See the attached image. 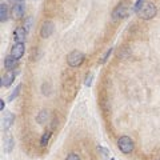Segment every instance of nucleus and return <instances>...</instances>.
<instances>
[{"label": "nucleus", "mask_w": 160, "mask_h": 160, "mask_svg": "<svg viewBox=\"0 0 160 160\" xmlns=\"http://www.w3.org/2000/svg\"><path fill=\"white\" fill-rule=\"evenodd\" d=\"M20 90H21V84H17V86H16V88H15V90L12 91V93L10 95V97H8V100H10V101L15 100L16 97L19 96V93H20Z\"/></svg>", "instance_id": "obj_15"}, {"label": "nucleus", "mask_w": 160, "mask_h": 160, "mask_svg": "<svg viewBox=\"0 0 160 160\" xmlns=\"http://www.w3.org/2000/svg\"><path fill=\"white\" fill-rule=\"evenodd\" d=\"M11 12H12V16L15 17V19H21V17L24 16V12H25L24 3H16V4H13Z\"/></svg>", "instance_id": "obj_6"}, {"label": "nucleus", "mask_w": 160, "mask_h": 160, "mask_svg": "<svg viewBox=\"0 0 160 160\" xmlns=\"http://www.w3.org/2000/svg\"><path fill=\"white\" fill-rule=\"evenodd\" d=\"M112 51H113V47H111L109 50L104 53V56L100 59V64H105V63H107V60H108V57H109L111 53H112Z\"/></svg>", "instance_id": "obj_17"}, {"label": "nucleus", "mask_w": 160, "mask_h": 160, "mask_svg": "<svg viewBox=\"0 0 160 160\" xmlns=\"http://www.w3.org/2000/svg\"><path fill=\"white\" fill-rule=\"evenodd\" d=\"M65 160H82V159H80V156L78 153H69L68 156L65 158Z\"/></svg>", "instance_id": "obj_21"}, {"label": "nucleus", "mask_w": 160, "mask_h": 160, "mask_svg": "<svg viewBox=\"0 0 160 160\" xmlns=\"http://www.w3.org/2000/svg\"><path fill=\"white\" fill-rule=\"evenodd\" d=\"M118 147L123 153H131L133 151V141L130 136H120L118 139Z\"/></svg>", "instance_id": "obj_4"}, {"label": "nucleus", "mask_w": 160, "mask_h": 160, "mask_svg": "<svg viewBox=\"0 0 160 160\" xmlns=\"http://www.w3.org/2000/svg\"><path fill=\"white\" fill-rule=\"evenodd\" d=\"M84 60H86V55L80 51H72L67 56V63H68L69 67H72V68L80 67L84 63Z\"/></svg>", "instance_id": "obj_3"}, {"label": "nucleus", "mask_w": 160, "mask_h": 160, "mask_svg": "<svg viewBox=\"0 0 160 160\" xmlns=\"http://www.w3.org/2000/svg\"><path fill=\"white\" fill-rule=\"evenodd\" d=\"M97 151H100V152H103L104 153V156H108V149L104 148V147H97Z\"/></svg>", "instance_id": "obj_22"}, {"label": "nucleus", "mask_w": 160, "mask_h": 160, "mask_svg": "<svg viewBox=\"0 0 160 160\" xmlns=\"http://www.w3.org/2000/svg\"><path fill=\"white\" fill-rule=\"evenodd\" d=\"M16 64H17V59H15L12 55H8L4 57V67H6V69L12 71L16 67Z\"/></svg>", "instance_id": "obj_10"}, {"label": "nucleus", "mask_w": 160, "mask_h": 160, "mask_svg": "<svg viewBox=\"0 0 160 160\" xmlns=\"http://www.w3.org/2000/svg\"><path fill=\"white\" fill-rule=\"evenodd\" d=\"M6 144H7V147L4 148V151H6V152H10V151L12 149V147H13V140L11 139V137H8L7 141H6Z\"/></svg>", "instance_id": "obj_20"}, {"label": "nucleus", "mask_w": 160, "mask_h": 160, "mask_svg": "<svg viewBox=\"0 0 160 160\" xmlns=\"http://www.w3.org/2000/svg\"><path fill=\"white\" fill-rule=\"evenodd\" d=\"M111 160H115V159H111Z\"/></svg>", "instance_id": "obj_25"}, {"label": "nucleus", "mask_w": 160, "mask_h": 160, "mask_svg": "<svg viewBox=\"0 0 160 160\" xmlns=\"http://www.w3.org/2000/svg\"><path fill=\"white\" fill-rule=\"evenodd\" d=\"M48 118H50V113H48V111H42V112H39L38 118H36V122L40 123V124H46Z\"/></svg>", "instance_id": "obj_13"}, {"label": "nucleus", "mask_w": 160, "mask_h": 160, "mask_svg": "<svg viewBox=\"0 0 160 160\" xmlns=\"http://www.w3.org/2000/svg\"><path fill=\"white\" fill-rule=\"evenodd\" d=\"M159 160H160V159H159Z\"/></svg>", "instance_id": "obj_26"}, {"label": "nucleus", "mask_w": 160, "mask_h": 160, "mask_svg": "<svg viewBox=\"0 0 160 160\" xmlns=\"http://www.w3.org/2000/svg\"><path fill=\"white\" fill-rule=\"evenodd\" d=\"M8 19V7L6 3H2L0 4V21L4 23V21H7Z\"/></svg>", "instance_id": "obj_12"}, {"label": "nucleus", "mask_w": 160, "mask_h": 160, "mask_svg": "<svg viewBox=\"0 0 160 160\" xmlns=\"http://www.w3.org/2000/svg\"><path fill=\"white\" fill-rule=\"evenodd\" d=\"M4 105H6V104H4V100L3 99H0V109H4Z\"/></svg>", "instance_id": "obj_23"}, {"label": "nucleus", "mask_w": 160, "mask_h": 160, "mask_svg": "<svg viewBox=\"0 0 160 160\" xmlns=\"http://www.w3.org/2000/svg\"><path fill=\"white\" fill-rule=\"evenodd\" d=\"M51 136H52L51 131L44 132V133H43V136H42V139H40V145H42V147H46V145L48 144V141H50Z\"/></svg>", "instance_id": "obj_14"}, {"label": "nucleus", "mask_w": 160, "mask_h": 160, "mask_svg": "<svg viewBox=\"0 0 160 160\" xmlns=\"http://www.w3.org/2000/svg\"><path fill=\"white\" fill-rule=\"evenodd\" d=\"M31 25H32V17H31V16H27V19H25V21H24V28L27 29V32L29 31Z\"/></svg>", "instance_id": "obj_19"}, {"label": "nucleus", "mask_w": 160, "mask_h": 160, "mask_svg": "<svg viewBox=\"0 0 160 160\" xmlns=\"http://www.w3.org/2000/svg\"><path fill=\"white\" fill-rule=\"evenodd\" d=\"M92 80H93V73H92V72H88V73L86 75V79H84V84H86L87 87H91Z\"/></svg>", "instance_id": "obj_18"}, {"label": "nucleus", "mask_w": 160, "mask_h": 160, "mask_svg": "<svg viewBox=\"0 0 160 160\" xmlns=\"http://www.w3.org/2000/svg\"><path fill=\"white\" fill-rule=\"evenodd\" d=\"M13 119H15L13 113H11V112H7L6 113V116H4V119H3V130L4 131H7L8 128L11 127V124L13 123Z\"/></svg>", "instance_id": "obj_11"}, {"label": "nucleus", "mask_w": 160, "mask_h": 160, "mask_svg": "<svg viewBox=\"0 0 160 160\" xmlns=\"http://www.w3.org/2000/svg\"><path fill=\"white\" fill-rule=\"evenodd\" d=\"M11 2H13V4H16V3H23V0H11Z\"/></svg>", "instance_id": "obj_24"}, {"label": "nucleus", "mask_w": 160, "mask_h": 160, "mask_svg": "<svg viewBox=\"0 0 160 160\" xmlns=\"http://www.w3.org/2000/svg\"><path fill=\"white\" fill-rule=\"evenodd\" d=\"M156 13H158L156 6H155L153 3L148 2V3H144V6L140 8V11L137 12V15H139V17L143 20H151L156 16Z\"/></svg>", "instance_id": "obj_1"}, {"label": "nucleus", "mask_w": 160, "mask_h": 160, "mask_svg": "<svg viewBox=\"0 0 160 160\" xmlns=\"http://www.w3.org/2000/svg\"><path fill=\"white\" fill-rule=\"evenodd\" d=\"M13 80H15V72H13V71H8L2 78V87H6V88L10 87L13 83Z\"/></svg>", "instance_id": "obj_9"}, {"label": "nucleus", "mask_w": 160, "mask_h": 160, "mask_svg": "<svg viewBox=\"0 0 160 160\" xmlns=\"http://www.w3.org/2000/svg\"><path fill=\"white\" fill-rule=\"evenodd\" d=\"M128 12H130V2H128V0H124V2H122L113 10V12H112V20L113 21H119V20L124 19V17L128 15Z\"/></svg>", "instance_id": "obj_2"}, {"label": "nucleus", "mask_w": 160, "mask_h": 160, "mask_svg": "<svg viewBox=\"0 0 160 160\" xmlns=\"http://www.w3.org/2000/svg\"><path fill=\"white\" fill-rule=\"evenodd\" d=\"M144 3H145V0H136V3L133 4V7H132V11L137 13L140 11V8L144 6Z\"/></svg>", "instance_id": "obj_16"}, {"label": "nucleus", "mask_w": 160, "mask_h": 160, "mask_svg": "<svg viewBox=\"0 0 160 160\" xmlns=\"http://www.w3.org/2000/svg\"><path fill=\"white\" fill-rule=\"evenodd\" d=\"M53 29H55V25H53L52 21H44L43 25H42V29H40V36L43 39H47L50 38L51 35L53 33Z\"/></svg>", "instance_id": "obj_5"}, {"label": "nucleus", "mask_w": 160, "mask_h": 160, "mask_svg": "<svg viewBox=\"0 0 160 160\" xmlns=\"http://www.w3.org/2000/svg\"><path fill=\"white\" fill-rule=\"evenodd\" d=\"M25 38H27V29L24 27H17L13 31V40H15V43H24Z\"/></svg>", "instance_id": "obj_8"}, {"label": "nucleus", "mask_w": 160, "mask_h": 160, "mask_svg": "<svg viewBox=\"0 0 160 160\" xmlns=\"http://www.w3.org/2000/svg\"><path fill=\"white\" fill-rule=\"evenodd\" d=\"M24 52H25V46H24V43H15V46H13L12 50H11V55L15 57V59L19 60L20 57L24 55Z\"/></svg>", "instance_id": "obj_7"}]
</instances>
